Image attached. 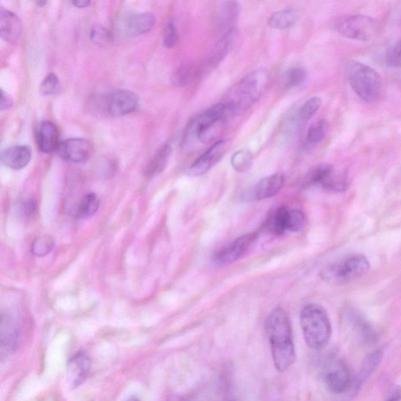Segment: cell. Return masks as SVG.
I'll return each instance as SVG.
<instances>
[{"mask_svg": "<svg viewBox=\"0 0 401 401\" xmlns=\"http://www.w3.org/2000/svg\"><path fill=\"white\" fill-rule=\"evenodd\" d=\"M257 239L258 234L256 232L241 236L233 243L217 252L213 256L214 263L217 265L225 266L239 260L247 252H249L252 247L256 243Z\"/></svg>", "mask_w": 401, "mask_h": 401, "instance_id": "7c38bea8", "label": "cell"}, {"mask_svg": "<svg viewBox=\"0 0 401 401\" xmlns=\"http://www.w3.org/2000/svg\"><path fill=\"white\" fill-rule=\"evenodd\" d=\"M306 217L297 208L282 206L278 208L269 219L267 228L276 235L287 232H300L305 228Z\"/></svg>", "mask_w": 401, "mask_h": 401, "instance_id": "8fae6325", "label": "cell"}, {"mask_svg": "<svg viewBox=\"0 0 401 401\" xmlns=\"http://www.w3.org/2000/svg\"><path fill=\"white\" fill-rule=\"evenodd\" d=\"M91 40L97 44H106L110 40L108 32L102 26H93L90 34Z\"/></svg>", "mask_w": 401, "mask_h": 401, "instance_id": "74e56055", "label": "cell"}, {"mask_svg": "<svg viewBox=\"0 0 401 401\" xmlns=\"http://www.w3.org/2000/svg\"><path fill=\"white\" fill-rule=\"evenodd\" d=\"M100 202L95 194L86 195L80 202L78 216L80 218H89L97 212Z\"/></svg>", "mask_w": 401, "mask_h": 401, "instance_id": "83f0119b", "label": "cell"}, {"mask_svg": "<svg viewBox=\"0 0 401 401\" xmlns=\"http://www.w3.org/2000/svg\"><path fill=\"white\" fill-rule=\"evenodd\" d=\"M239 14V4L237 2H224L221 10V25L228 27L237 19Z\"/></svg>", "mask_w": 401, "mask_h": 401, "instance_id": "4dcf8cb0", "label": "cell"}, {"mask_svg": "<svg viewBox=\"0 0 401 401\" xmlns=\"http://www.w3.org/2000/svg\"><path fill=\"white\" fill-rule=\"evenodd\" d=\"M322 100L319 97H312L301 106L298 112V117L302 122H308L319 111Z\"/></svg>", "mask_w": 401, "mask_h": 401, "instance_id": "4316f807", "label": "cell"}, {"mask_svg": "<svg viewBox=\"0 0 401 401\" xmlns=\"http://www.w3.org/2000/svg\"><path fill=\"white\" fill-rule=\"evenodd\" d=\"M32 158L30 148L25 145H16L2 153L1 162L5 167L19 170L25 168Z\"/></svg>", "mask_w": 401, "mask_h": 401, "instance_id": "ffe728a7", "label": "cell"}, {"mask_svg": "<svg viewBox=\"0 0 401 401\" xmlns=\"http://www.w3.org/2000/svg\"><path fill=\"white\" fill-rule=\"evenodd\" d=\"M387 63L393 68H401V40L398 42L388 51Z\"/></svg>", "mask_w": 401, "mask_h": 401, "instance_id": "8d00e7d4", "label": "cell"}, {"mask_svg": "<svg viewBox=\"0 0 401 401\" xmlns=\"http://www.w3.org/2000/svg\"><path fill=\"white\" fill-rule=\"evenodd\" d=\"M377 26L374 19L359 14L350 16L340 21L337 30L340 35L350 40L366 42L375 36Z\"/></svg>", "mask_w": 401, "mask_h": 401, "instance_id": "9c48e42d", "label": "cell"}, {"mask_svg": "<svg viewBox=\"0 0 401 401\" xmlns=\"http://www.w3.org/2000/svg\"><path fill=\"white\" fill-rule=\"evenodd\" d=\"M370 268V263L365 255L352 254L324 267L320 276L327 282L344 284L365 277Z\"/></svg>", "mask_w": 401, "mask_h": 401, "instance_id": "8992f818", "label": "cell"}, {"mask_svg": "<svg viewBox=\"0 0 401 401\" xmlns=\"http://www.w3.org/2000/svg\"><path fill=\"white\" fill-rule=\"evenodd\" d=\"M267 74L265 70L257 69L246 75L230 90L224 103L235 113L245 111L259 100L265 90Z\"/></svg>", "mask_w": 401, "mask_h": 401, "instance_id": "277c9868", "label": "cell"}, {"mask_svg": "<svg viewBox=\"0 0 401 401\" xmlns=\"http://www.w3.org/2000/svg\"><path fill=\"white\" fill-rule=\"evenodd\" d=\"M304 186H319L332 193H341L348 190L349 178L344 170H339L331 165L321 164L313 168L306 175Z\"/></svg>", "mask_w": 401, "mask_h": 401, "instance_id": "52a82bcc", "label": "cell"}, {"mask_svg": "<svg viewBox=\"0 0 401 401\" xmlns=\"http://www.w3.org/2000/svg\"><path fill=\"white\" fill-rule=\"evenodd\" d=\"M172 148L169 145H163L156 154L149 166L147 169V174L149 177L160 174L165 168L167 167L170 156H171Z\"/></svg>", "mask_w": 401, "mask_h": 401, "instance_id": "cb8c5ba5", "label": "cell"}, {"mask_svg": "<svg viewBox=\"0 0 401 401\" xmlns=\"http://www.w3.org/2000/svg\"><path fill=\"white\" fill-rule=\"evenodd\" d=\"M306 70L302 66H293L287 70L284 75L285 86L293 89L303 86L307 80Z\"/></svg>", "mask_w": 401, "mask_h": 401, "instance_id": "484cf974", "label": "cell"}, {"mask_svg": "<svg viewBox=\"0 0 401 401\" xmlns=\"http://www.w3.org/2000/svg\"><path fill=\"white\" fill-rule=\"evenodd\" d=\"M59 132L57 126L49 121H43L38 126L36 143L43 153H51L58 149L59 145Z\"/></svg>", "mask_w": 401, "mask_h": 401, "instance_id": "ac0fdd59", "label": "cell"}, {"mask_svg": "<svg viewBox=\"0 0 401 401\" xmlns=\"http://www.w3.org/2000/svg\"><path fill=\"white\" fill-rule=\"evenodd\" d=\"M195 68L193 64L181 65L173 75L172 81L174 84L184 86L189 84L195 75Z\"/></svg>", "mask_w": 401, "mask_h": 401, "instance_id": "d6a6232c", "label": "cell"}, {"mask_svg": "<svg viewBox=\"0 0 401 401\" xmlns=\"http://www.w3.org/2000/svg\"><path fill=\"white\" fill-rule=\"evenodd\" d=\"M57 150L65 161L80 163L90 157L93 145L89 141L84 138H71L60 142Z\"/></svg>", "mask_w": 401, "mask_h": 401, "instance_id": "4fadbf2b", "label": "cell"}, {"mask_svg": "<svg viewBox=\"0 0 401 401\" xmlns=\"http://www.w3.org/2000/svg\"><path fill=\"white\" fill-rule=\"evenodd\" d=\"M139 103V97L134 92L115 90L102 97L100 109L109 117H119L134 112Z\"/></svg>", "mask_w": 401, "mask_h": 401, "instance_id": "30bf717a", "label": "cell"}, {"mask_svg": "<svg viewBox=\"0 0 401 401\" xmlns=\"http://www.w3.org/2000/svg\"><path fill=\"white\" fill-rule=\"evenodd\" d=\"M284 175L277 173L261 179L251 190L249 199L256 202L270 199L283 189Z\"/></svg>", "mask_w": 401, "mask_h": 401, "instance_id": "2e32d148", "label": "cell"}, {"mask_svg": "<svg viewBox=\"0 0 401 401\" xmlns=\"http://www.w3.org/2000/svg\"><path fill=\"white\" fill-rule=\"evenodd\" d=\"M322 380L328 391L334 395L347 393L358 386L348 365L337 359L328 360L324 365Z\"/></svg>", "mask_w": 401, "mask_h": 401, "instance_id": "ba28073f", "label": "cell"}, {"mask_svg": "<svg viewBox=\"0 0 401 401\" xmlns=\"http://www.w3.org/2000/svg\"><path fill=\"white\" fill-rule=\"evenodd\" d=\"M265 330L274 366L280 372H287L296 358L292 325L287 311L282 308L272 311L267 318Z\"/></svg>", "mask_w": 401, "mask_h": 401, "instance_id": "6da1fadb", "label": "cell"}, {"mask_svg": "<svg viewBox=\"0 0 401 401\" xmlns=\"http://www.w3.org/2000/svg\"><path fill=\"white\" fill-rule=\"evenodd\" d=\"M0 31L3 40L11 44L19 40L21 32L18 16L3 7L0 8Z\"/></svg>", "mask_w": 401, "mask_h": 401, "instance_id": "d6986e66", "label": "cell"}, {"mask_svg": "<svg viewBox=\"0 0 401 401\" xmlns=\"http://www.w3.org/2000/svg\"><path fill=\"white\" fill-rule=\"evenodd\" d=\"M127 401H141V400L136 398H130Z\"/></svg>", "mask_w": 401, "mask_h": 401, "instance_id": "7bdbcfd3", "label": "cell"}, {"mask_svg": "<svg viewBox=\"0 0 401 401\" xmlns=\"http://www.w3.org/2000/svg\"><path fill=\"white\" fill-rule=\"evenodd\" d=\"M178 41V32L177 26L174 21L170 20L167 22L163 31V44L164 46L171 49L177 45Z\"/></svg>", "mask_w": 401, "mask_h": 401, "instance_id": "d590c367", "label": "cell"}, {"mask_svg": "<svg viewBox=\"0 0 401 401\" xmlns=\"http://www.w3.org/2000/svg\"><path fill=\"white\" fill-rule=\"evenodd\" d=\"M53 240L49 236H41L36 239L32 246V254L36 256H47L53 249Z\"/></svg>", "mask_w": 401, "mask_h": 401, "instance_id": "836d02e7", "label": "cell"}, {"mask_svg": "<svg viewBox=\"0 0 401 401\" xmlns=\"http://www.w3.org/2000/svg\"><path fill=\"white\" fill-rule=\"evenodd\" d=\"M46 3H47V2H45V1H38V2H36V4L38 5H45Z\"/></svg>", "mask_w": 401, "mask_h": 401, "instance_id": "b9f144b4", "label": "cell"}, {"mask_svg": "<svg viewBox=\"0 0 401 401\" xmlns=\"http://www.w3.org/2000/svg\"><path fill=\"white\" fill-rule=\"evenodd\" d=\"M297 20V12L294 9L287 8L272 14L269 18L268 25L274 29L285 30L293 27Z\"/></svg>", "mask_w": 401, "mask_h": 401, "instance_id": "603a6c76", "label": "cell"}, {"mask_svg": "<svg viewBox=\"0 0 401 401\" xmlns=\"http://www.w3.org/2000/svg\"><path fill=\"white\" fill-rule=\"evenodd\" d=\"M349 323L354 336L359 337L361 340H364V342H370L375 339L374 333H373L369 326L367 325L363 318L356 315V313H351Z\"/></svg>", "mask_w": 401, "mask_h": 401, "instance_id": "d4e9b609", "label": "cell"}, {"mask_svg": "<svg viewBox=\"0 0 401 401\" xmlns=\"http://www.w3.org/2000/svg\"><path fill=\"white\" fill-rule=\"evenodd\" d=\"M300 325L306 343L313 350L325 348L332 336L330 318L320 304H311L300 313Z\"/></svg>", "mask_w": 401, "mask_h": 401, "instance_id": "3957f363", "label": "cell"}, {"mask_svg": "<svg viewBox=\"0 0 401 401\" xmlns=\"http://www.w3.org/2000/svg\"><path fill=\"white\" fill-rule=\"evenodd\" d=\"M252 163V154L247 150L236 151L232 157V165L234 170L243 173L249 170Z\"/></svg>", "mask_w": 401, "mask_h": 401, "instance_id": "f546056e", "label": "cell"}, {"mask_svg": "<svg viewBox=\"0 0 401 401\" xmlns=\"http://www.w3.org/2000/svg\"><path fill=\"white\" fill-rule=\"evenodd\" d=\"M1 350L2 354L12 353L18 345L19 330L10 318L2 317L1 321Z\"/></svg>", "mask_w": 401, "mask_h": 401, "instance_id": "7402d4cb", "label": "cell"}, {"mask_svg": "<svg viewBox=\"0 0 401 401\" xmlns=\"http://www.w3.org/2000/svg\"><path fill=\"white\" fill-rule=\"evenodd\" d=\"M382 359V354L380 350H376L371 354L364 361L361 369V377L366 380L376 372L378 367L380 366Z\"/></svg>", "mask_w": 401, "mask_h": 401, "instance_id": "1f68e13d", "label": "cell"}, {"mask_svg": "<svg viewBox=\"0 0 401 401\" xmlns=\"http://www.w3.org/2000/svg\"><path fill=\"white\" fill-rule=\"evenodd\" d=\"M90 369V360L84 352H79L71 358L68 363L69 376L73 387L84 382Z\"/></svg>", "mask_w": 401, "mask_h": 401, "instance_id": "44dd1931", "label": "cell"}, {"mask_svg": "<svg viewBox=\"0 0 401 401\" xmlns=\"http://www.w3.org/2000/svg\"><path fill=\"white\" fill-rule=\"evenodd\" d=\"M350 85L362 101L374 103L382 95L383 81L380 73L365 64L350 60L347 66Z\"/></svg>", "mask_w": 401, "mask_h": 401, "instance_id": "5b68a950", "label": "cell"}, {"mask_svg": "<svg viewBox=\"0 0 401 401\" xmlns=\"http://www.w3.org/2000/svg\"><path fill=\"white\" fill-rule=\"evenodd\" d=\"M71 3H73L75 7L79 8H85L89 7L90 5V2L86 1V0H82V1H73Z\"/></svg>", "mask_w": 401, "mask_h": 401, "instance_id": "ab89813d", "label": "cell"}, {"mask_svg": "<svg viewBox=\"0 0 401 401\" xmlns=\"http://www.w3.org/2000/svg\"><path fill=\"white\" fill-rule=\"evenodd\" d=\"M228 401H238V400H234V399H230V400H228Z\"/></svg>", "mask_w": 401, "mask_h": 401, "instance_id": "ee69618b", "label": "cell"}, {"mask_svg": "<svg viewBox=\"0 0 401 401\" xmlns=\"http://www.w3.org/2000/svg\"><path fill=\"white\" fill-rule=\"evenodd\" d=\"M60 84L58 77L54 73H49L42 82L40 92L44 96L56 95L60 90Z\"/></svg>", "mask_w": 401, "mask_h": 401, "instance_id": "e575fe53", "label": "cell"}, {"mask_svg": "<svg viewBox=\"0 0 401 401\" xmlns=\"http://www.w3.org/2000/svg\"><path fill=\"white\" fill-rule=\"evenodd\" d=\"M156 24V16L150 12L132 14L121 23V32L126 36H138L150 32Z\"/></svg>", "mask_w": 401, "mask_h": 401, "instance_id": "9a60e30c", "label": "cell"}, {"mask_svg": "<svg viewBox=\"0 0 401 401\" xmlns=\"http://www.w3.org/2000/svg\"><path fill=\"white\" fill-rule=\"evenodd\" d=\"M237 38V30L234 27L228 29L214 45L206 59V67L214 69L228 56L232 51Z\"/></svg>", "mask_w": 401, "mask_h": 401, "instance_id": "e0dca14e", "label": "cell"}, {"mask_svg": "<svg viewBox=\"0 0 401 401\" xmlns=\"http://www.w3.org/2000/svg\"><path fill=\"white\" fill-rule=\"evenodd\" d=\"M12 106V100H11L10 97L5 95L3 90H1V101H0V108H1L2 111L3 110L8 109Z\"/></svg>", "mask_w": 401, "mask_h": 401, "instance_id": "f35d334b", "label": "cell"}, {"mask_svg": "<svg viewBox=\"0 0 401 401\" xmlns=\"http://www.w3.org/2000/svg\"><path fill=\"white\" fill-rule=\"evenodd\" d=\"M235 112L226 104L218 103L192 119L186 126L184 137L188 143L196 139L201 144H208L217 138L227 127Z\"/></svg>", "mask_w": 401, "mask_h": 401, "instance_id": "7a4b0ae2", "label": "cell"}, {"mask_svg": "<svg viewBox=\"0 0 401 401\" xmlns=\"http://www.w3.org/2000/svg\"><path fill=\"white\" fill-rule=\"evenodd\" d=\"M228 148V142L226 140H219L213 144L208 149L191 165L189 172L193 175L205 174L211 169L225 156Z\"/></svg>", "mask_w": 401, "mask_h": 401, "instance_id": "5bb4252c", "label": "cell"}, {"mask_svg": "<svg viewBox=\"0 0 401 401\" xmlns=\"http://www.w3.org/2000/svg\"><path fill=\"white\" fill-rule=\"evenodd\" d=\"M178 401H189V400H185V399H181V400H178Z\"/></svg>", "mask_w": 401, "mask_h": 401, "instance_id": "f6af8a7d", "label": "cell"}, {"mask_svg": "<svg viewBox=\"0 0 401 401\" xmlns=\"http://www.w3.org/2000/svg\"><path fill=\"white\" fill-rule=\"evenodd\" d=\"M328 129V122L326 119H321L317 122L312 124L307 131L306 141L311 145H316L320 143L324 137L326 136Z\"/></svg>", "mask_w": 401, "mask_h": 401, "instance_id": "f1b7e54d", "label": "cell"}, {"mask_svg": "<svg viewBox=\"0 0 401 401\" xmlns=\"http://www.w3.org/2000/svg\"><path fill=\"white\" fill-rule=\"evenodd\" d=\"M387 401H401V394L395 395L391 399H389Z\"/></svg>", "mask_w": 401, "mask_h": 401, "instance_id": "60d3db41", "label": "cell"}]
</instances>
